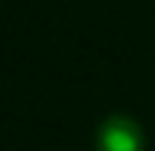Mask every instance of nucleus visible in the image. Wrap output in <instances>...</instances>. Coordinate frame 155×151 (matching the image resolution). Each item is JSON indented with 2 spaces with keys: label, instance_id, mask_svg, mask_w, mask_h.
I'll return each mask as SVG.
<instances>
[{
  "label": "nucleus",
  "instance_id": "1",
  "mask_svg": "<svg viewBox=\"0 0 155 151\" xmlns=\"http://www.w3.org/2000/svg\"><path fill=\"white\" fill-rule=\"evenodd\" d=\"M96 151H145V128L125 112H112L96 128Z\"/></svg>",
  "mask_w": 155,
  "mask_h": 151
}]
</instances>
